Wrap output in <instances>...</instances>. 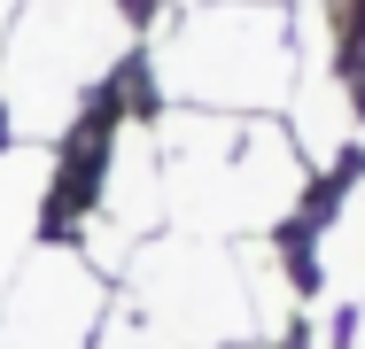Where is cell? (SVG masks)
Here are the masks:
<instances>
[{"mask_svg":"<svg viewBox=\"0 0 365 349\" xmlns=\"http://www.w3.org/2000/svg\"><path fill=\"white\" fill-rule=\"evenodd\" d=\"M233 349H272V342H233Z\"/></svg>","mask_w":365,"mask_h":349,"instance_id":"ba28073f","label":"cell"},{"mask_svg":"<svg viewBox=\"0 0 365 349\" xmlns=\"http://www.w3.org/2000/svg\"><path fill=\"white\" fill-rule=\"evenodd\" d=\"M311 342L365 349V179L342 187L311 241Z\"/></svg>","mask_w":365,"mask_h":349,"instance_id":"5b68a950","label":"cell"},{"mask_svg":"<svg viewBox=\"0 0 365 349\" xmlns=\"http://www.w3.org/2000/svg\"><path fill=\"white\" fill-rule=\"evenodd\" d=\"M140 24L133 0H16L0 31V125L16 147L71 140L86 101L117 78Z\"/></svg>","mask_w":365,"mask_h":349,"instance_id":"7a4b0ae2","label":"cell"},{"mask_svg":"<svg viewBox=\"0 0 365 349\" xmlns=\"http://www.w3.org/2000/svg\"><path fill=\"white\" fill-rule=\"evenodd\" d=\"M155 85L171 109L264 117L295 93V8L288 0H195L155 39Z\"/></svg>","mask_w":365,"mask_h":349,"instance_id":"3957f363","label":"cell"},{"mask_svg":"<svg viewBox=\"0 0 365 349\" xmlns=\"http://www.w3.org/2000/svg\"><path fill=\"white\" fill-rule=\"evenodd\" d=\"M125 287H133V318L155 326L163 342H179V349L257 342L249 279H241V256L225 241H202V233L140 241L133 264H125Z\"/></svg>","mask_w":365,"mask_h":349,"instance_id":"277c9868","label":"cell"},{"mask_svg":"<svg viewBox=\"0 0 365 349\" xmlns=\"http://www.w3.org/2000/svg\"><path fill=\"white\" fill-rule=\"evenodd\" d=\"M163 163V217L202 241H264L303 209L311 163L272 117H218V109H171L155 125Z\"/></svg>","mask_w":365,"mask_h":349,"instance_id":"6da1fadb","label":"cell"},{"mask_svg":"<svg viewBox=\"0 0 365 349\" xmlns=\"http://www.w3.org/2000/svg\"><path fill=\"white\" fill-rule=\"evenodd\" d=\"M86 349H179V342H163V334H155V326H140L133 311H117V318H101V334H93Z\"/></svg>","mask_w":365,"mask_h":349,"instance_id":"52a82bcc","label":"cell"},{"mask_svg":"<svg viewBox=\"0 0 365 349\" xmlns=\"http://www.w3.org/2000/svg\"><path fill=\"white\" fill-rule=\"evenodd\" d=\"M47 187H55V171L39 147H0V295H8L16 264L31 256V225L47 209Z\"/></svg>","mask_w":365,"mask_h":349,"instance_id":"8992f818","label":"cell"}]
</instances>
